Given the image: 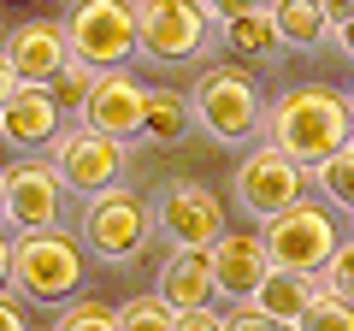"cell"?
I'll list each match as a JSON object with an SVG mask.
<instances>
[{
  "mask_svg": "<svg viewBox=\"0 0 354 331\" xmlns=\"http://www.w3.org/2000/svg\"><path fill=\"white\" fill-rule=\"evenodd\" d=\"M0 53H6V65H12L18 83L48 89L53 77H59V65L71 60V36H65V24H53V18H30V24L6 30Z\"/></svg>",
  "mask_w": 354,
  "mask_h": 331,
  "instance_id": "13",
  "label": "cell"
},
{
  "mask_svg": "<svg viewBox=\"0 0 354 331\" xmlns=\"http://www.w3.org/2000/svg\"><path fill=\"white\" fill-rule=\"evenodd\" d=\"M319 290H325V296H337V302H348V307H354V237H342V249L330 255V267L319 272Z\"/></svg>",
  "mask_w": 354,
  "mask_h": 331,
  "instance_id": "26",
  "label": "cell"
},
{
  "mask_svg": "<svg viewBox=\"0 0 354 331\" xmlns=\"http://www.w3.org/2000/svg\"><path fill=\"white\" fill-rule=\"evenodd\" d=\"M330 42H337V48H342V53L354 60V12H348V18H337V30H330Z\"/></svg>",
  "mask_w": 354,
  "mask_h": 331,
  "instance_id": "32",
  "label": "cell"
},
{
  "mask_svg": "<svg viewBox=\"0 0 354 331\" xmlns=\"http://www.w3.org/2000/svg\"><path fill=\"white\" fill-rule=\"evenodd\" d=\"M153 225L165 231V242L171 249H213L218 237H225V202H218L207 184L195 178H177L160 190V202H153Z\"/></svg>",
  "mask_w": 354,
  "mask_h": 331,
  "instance_id": "9",
  "label": "cell"
},
{
  "mask_svg": "<svg viewBox=\"0 0 354 331\" xmlns=\"http://www.w3.org/2000/svg\"><path fill=\"white\" fill-rule=\"evenodd\" d=\"M266 136L272 148L290 154L295 166H325L342 142L354 136L348 125V95L325 89V83H301V89H283L278 101L266 107Z\"/></svg>",
  "mask_w": 354,
  "mask_h": 331,
  "instance_id": "1",
  "label": "cell"
},
{
  "mask_svg": "<svg viewBox=\"0 0 354 331\" xmlns=\"http://www.w3.org/2000/svg\"><path fill=\"white\" fill-rule=\"evenodd\" d=\"M189 118L213 142H225V148H248L266 130V101L242 65H213V71L195 77V89H189Z\"/></svg>",
  "mask_w": 354,
  "mask_h": 331,
  "instance_id": "2",
  "label": "cell"
},
{
  "mask_svg": "<svg viewBox=\"0 0 354 331\" xmlns=\"http://www.w3.org/2000/svg\"><path fill=\"white\" fill-rule=\"evenodd\" d=\"M266 272H272V255H266V242L254 237V231H225V237L213 242V284H218V296L248 302V296L260 290Z\"/></svg>",
  "mask_w": 354,
  "mask_h": 331,
  "instance_id": "15",
  "label": "cell"
},
{
  "mask_svg": "<svg viewBox=\"0 0 354 331\" xmlns=\"http://www.w3.org/2000/svg\"><path fill=\"white\" fill-rule=\"evenodd\" d=\"M225 331H295V325H283V319H272V314H260V307L242 302L236 314H225Z\"/></svg>",
  "mask_w": 354,
  "mask_h": 331,
  "instance_id": "27",
  "label": "cell"
},
{
  "mask_svg": "<svg viewBox=\"0 0 354 331\" xmlns=\"http://www.w3.org/2000/svg\"><path fill=\"white\" fill-rule=\"evenodd\" d=\"M313 190H319V202H325L330 213H348L354 219V136L342 142L325 166H313Z\"/></svg>",
  "mask_w": 354,
  "mask_h": 331,
  "instance_id": "20",
  "label": "cell"
},
{
  "mask_svg": "<svg viewBox=\"0 0 354 331\" xmlns=\"http://www.w3.org/2000/svg\"><path fill=\"white\" fill-rule=\"evenodd\" d=\"M325 12H330V18H348V12H354V0H325Z\"/></svg>",
  "mask_w": 354,
  "mask_h": 331,
  "instance_id": "34",
  "label": "cell"
},
{
  "mask_svg": "<svg viewBox=\"0 0 354 331\" xmlns=\"http://www.w3.org/2000/svg\"><path fill=\"white\" fill-rule=\"evenodd\" d=\"M83 290V249L65 231H30L12 237V296L41 307H65Z\"/></svg>",
  "mask_w": 354,
  "mask_h": 331,
  "instance_id": "3",
  "label": "cell"
},
{
  "mask_svg": "<svg viewBox=\"0 0 354 331\" xmlns=\"http://www.w3.org/2000/svg\"><path fill=\"white\" fill-rule=\"evenodd\" d=\"M348 125H354V95H348Z\"/></svg>",
  "mask_w": 354,
  "mask_h": 331,
  "instance_id": "36",
  "label": "cell"
},
{
  "mask_svg": "<svg viewBox=\"0 0 354 331\" xmlns=\"http://www.w3.org/2000/svg\"><path fill=\"white\" fill-rule=\"evenodd\" d=\"M266 12L278 24L283 48H301V53L330 42V30H337V18L325 12V0H266Z\"/></svg>",
  "mask_w": 354,
  "mask_h": 331,
  "instance_id": "18",
  "label": "cell"
},
{
  "mask_svg": "<svg viewBox=\"0 0 354 331\" xmlns=\"http://www.w3.org/2000/svg\"><path fill=\"white\" fill-rule=\"evenodd\" d=\"M12 95H18V77H12V65H6V53H0V113H6Z\"/></svg>",
  "mask_w": 354,
  "mask_h": 331,
  "instance_id": "33",
  "label": "cell"
},
{
  "mask_svg": "<svg viewBox=\"0 0 354 331\" xmlns=\"http://www.w3.org/2000/svg\"><path fill=\"white\" fill-rule=\"evenodd\" d=\"M301 195H307V166H295L290 154H278L272 142L254 148L248 160L236 166V202H242V213H254V219L290 213Z\"/></svg>",
  "mask_w": 354,
  "mask_h": 331,
  "instance_id": "10",
  "label": "cell"
},
{
  "mask_svg": "<svg viewBox=\"0 0 354 331\" xmlns=\"http://www.w3.org/2000/svg\"><path fill=\"white\" fill-rule=\"evenodd\" d=\"M65 219V184L48 160H12L6 166V225L18 237L30 231H59Z\"/></svg>",
  "mask_w": 354,
  "mask_h": 331,
  "instance_id": "11",
  "label": "cell"
},
{
  "mask_svg": "<svg viewBox=\"0 0 354 331\" xmlns=\"http://www.w3.org/2000/svg\"><path fill=\"white\" fill-rule=\"evenodd\" d=\"M142 113H148V83H136V77L118 65V71L95 77V89H88L77 125L101 130V136H113V142H130V136H142Z\"/></svg>",
  "mask_w": 354,
  "mask_h": 331,
  "instance_id": "12",
  "label": "cell"
},
{
  "mask_svg": "<svg viewBox=\"0 0 354 331\" xmlns=\"http://www.w3.org/2000/svg\"><path fill=\"white\" fill-rule=\"evenodd\" d=\"M53 331H118V314L106 302H95V296H77V302L59 307Z\"/></svg>",
  "mask_w": 354,
  "mask_h": 331,
  "instance_id": "22",
  "label": "cell"
},
{
  "mask_svg": "<svg viewBox=\"0 0 354 331\" xmlns=\"http://www.w3.org/2000/svg\"><path fill=\"white\" fill-rule=\"evenodd\" d=\"M12 290V237L0 231V296Z\"/></svg>",
  "mask_w": 354,
  "mask_h": 331,
  "instance_id": "31",
  "label": "cell"
},
{
  "mask_svg": "<svg viewBox=\"0 0 354 331\" xmlns=\"http://www.w3.org/2000/svg\"><path fill=\"white\" fill-rule=\"evenodd\" d=\"M313 296H319V278H301V272L272 267V272L260 278V290L248 296V307H260V314H272V319H283V325H295V319L313 307Z\"/></svg>",
  "mask_w": 354,
  "mask_h": 331,
  "instance_id": "17",
  "label": "cell"
},
{
  "mask_svg": "<svg viewBox=\"0 0 354 331\" xmlns=\"http://www.w3.org/2000/svg\"><path fill=\"white\" fill-rule=\"evenodd\" d=\"M177 331H225V314H213V307H189V314H177Z\"/></svg>",
  "mask_w": 354,
  "mask_h": 331,
  "instance_id": "29",
  "label": "cell"
},
{
  "mask_svg": "<svg viewBox=\"0 0 354 331\" xmlns=\"http://www.w3.org/2000/svg\"><path fill=\"white\" fill-rule=\"evenodd\" d=\"M260 242H266V255H272V267L301 272V278H319V272L330 267V255L342 249V225H337V213H330L325 202L301 195L290 213L266 219V237Z\"/></svg>",
  "mask_w": 354,
  "mask_h": 331,
  "instance_id": "4",
  "label": "cell"
},
{
  "mask_svg": "<svg viewBox=\"0 0 354 331\" xmlns=\"http://www.w3.org/2000/svg\"><path fill=\"white\" fill-rule=\"evenodd\" d=\"M65 36L88 71H118L136 53V6L130 0H71Z\"/></svg>",
  "mask_w": 354,
  "mask_h": 331,
  "instance_id": "6",
  "label": "cell"
},
{
  "mask_svg": "<svg viewBox=\"0 0 354 331\" xmlns=\"http://www.w3.org/2000/svg\"><path fill=\"white\" fill-rule=\"evenodd\" d=\"M130 6H136V53L177 65L207 48L213 18H207L201 0H130Z\"/></svg>",
  "mask_w": 354,
  "mask_h": 331,
  "instance_id": "7",
  "label": "cell"
},
{
  "mask_svg": "<svg viewBox=\"0 0 354 331\" xmlns=\"http://www.w3.org/2000/svg\"><path fill=\"white\" fill-rule=\"evenodd\" d=\"M118 331H177V314L160 296H136V302L118 307Z\"/></svg>",
  "mask_w": 354,
  "mask_h": 331,
  "instance_id": "24",
  "label": "cell"
},
{
  "mask_svg": "<svg viewBox=\"0 0 354 331\" xmlns=\"http://www.w3.org/2000/svg\"><path fill=\"white\" fill-rule=\"evenodd\" d=\"M0 331H30V325H24V314H18V302H12V296H0Z\"/></svg>",
  "mask_w": 354,
  "mask_h": 331,
  "instance_id": "30",
  "label": "cell"
},
{
  "mask_svg": "<svg viewBox=\"0 0 354 331\" xmlns=\"http://www.w3.org/2000/svg\"><path fill=\"white\" fill-rule=\"evenodd\" d=\"M295 331H354V307L319 290V296H313V307L295 319Z\"/></svg>",
  "mask_w": 354,
  "mask_h": 331,
  "instance_id": "25",
  "label": "cell"
},
{
  "mask_svg": "<svg viewBox=\"0 0 354 331\" xmlns=\"http://www.w3.org/2000/svg\"><path fill=\"white\" fill-rule=\"evenodd\" d=\"M59 130H65V107L36 83H18V95L0 113V142L6 148H48Z\"/></svg>",
  "mask_w": 354,
  "mask_h": 331,
  "instance_id": "14",
  "label": "cell"
},
{
  "mask_svg": "<svg viewBox=\"0 0 354 331\" xmlns=\"http://www.w3.org/2000/svg\"><path fill=\"white\" fill-rule=\"evenodd\" d=\"M189 95H171V89H148V113H142V136L148 142H177L183 130H189Z\"/></svg>",
  "mask_w": 354,
  "mask_h": 331,
  "instance_id": "21",
  "label": "cell"
},
{
  "mask_svg": "<svg viewBox=\"0 0 354 331\" xmlns=\"http://www.w3.org/2000/svg\"><path fill=\"white\" fill-rule=\"evenodd\" d=\"M0 225H6V172H0Z\"/></svg>",
  "mask_w": 354,
  "mask_h": 331,
  "instance_id": "35",
  "label": "cell"
},
{
  "mask_svg": "<svg viewBox=\"0 0 354 331\" xmlns=\"http://www.w3.org/2000/svg\"><path fill=\"white\" fill-rule=\"evenodd\" d=\"M153 231V207L142 202V195H130L124 184L106 195H88L83 207V242H88V255H101V260H136L142 255V242H148Z\"/></svg>",
  "mask_w": 354,
  "mask_h": 331,
  "instance_id": "8",
  "label": "cell"
},
{
  "mask_svg": "<svg viewBox=\"0 0 354 331\" xmlns=\"http://www.w3.org/2000/svg\"><path fill=\"white\" fill-rule=\"evenodd\" d=\"M218 30H225V48L242 53V60H278L283 53V36H278V24H272V12L230 18V24H218Z\"/></svg>",
  "mask_w": 354,
  "mask_h": 331,
  "instance_id": "19",
  "label": "cell"
},
{
  "mask_svg": "<svg viewBox=\"0 0 354 331\" xmlns=\"http://www.w3.org/2000/svg\"><path fill=\"white\" fill-rule=\"evenodd\" d=\"M48 166L59 172L65 195H106L124 184V142L101 136V130H88V125H65L59 136L48 142Z\"/></svg>",
  "mask_w": 354,
  "mask_h": 331,
  "instance_id": "5",
  "label": "cell"
},
{
  "mask_svg": "<svg viewBox=\"0 0 354 331\" xmlns=\"http://www.w3.org/2000/svg\"><path fill=\"white\" fill-rule=\"evenodd\" d=\"M171 314H189V307H213L218 284H213V249H171L160 267V284H153Z\"/></svg>",
  "mask_w": 354,
  "mask_h": 331,
  "instance_id": "16",
  "label": "cell"
},
{
  "mask_svg": "<svg viewBox=\"0 0 354 331\" xmlns=\"http://www.w3.org/2000/svg\"><path fill=\"white\" fill-rule=\"evenodd\" d=\"M213 24H230V18H248V12H266V0H201Z\"/></svg>",
  "mask_w": 354,
  "mask_h": 331,
  "instance_id": "28",
  "label": "cell"
},
{
  "mask_svg": "<svg viewBox=\"0 0 354 331\" xmlns=\"http://www.w3.org/2000/svg\"><path fill=\"white\" fill-rule=\"evenodd\" d=\"M95 77H101V71H88V65H83V60H77V53H71V60L59 65V77H53V83H48V95H53V101H59V107H71V113H83L88 89H95Z\"/></svg>",
  "mask_w": 354,
  "mask_h": 331,
  "instance_id": "23",
  "label": "cell"
}]
</instances>
